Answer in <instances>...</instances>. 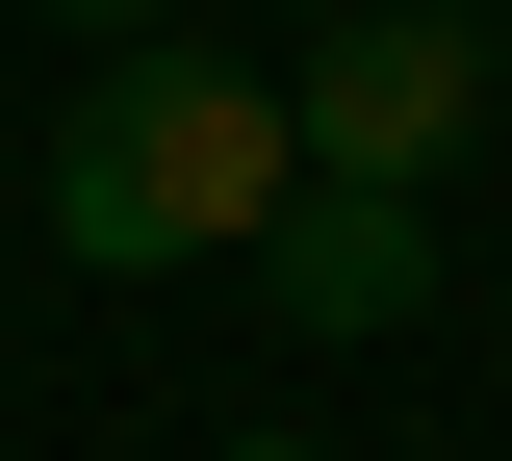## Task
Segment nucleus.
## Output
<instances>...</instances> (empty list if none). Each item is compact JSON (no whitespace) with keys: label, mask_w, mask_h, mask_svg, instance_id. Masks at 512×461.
Returning a JSON list of instances; mask_svg holds the SVG:
<instances>
[{"label":"nucleus","mask_w":512,"mask_h":461,"mask_svg":"<svg viewBox=\"0 0 512 461\" xmlns=\"http://www.w3.org/2000/svg\"><path fill=\"white\" fill-rule=\"evenodd\" d=\"M282 205H308V129H282V77H231V52H128L52 129V257L77 282L231 257V231H282Z\"/></svg>","instance_id":"nucleus-1"},{"label":"nucleus","mask_w":512,"mask_h":461,"mask_svg":"<svg viewBox=\"0 0 512 461\" xmlns=\"http://www.w3.org/2000/svg\"><path fill=\"white\" fill-rule=\"evenodd\" d=\"M282 129H308V180H359V205H410L461 129H487V26L461 0H359L308 77H282Z\"/></svg>","instance_id":"nucleus-2"},{"label":"nucleus","mask_w":512,"mask_h":461,"mask_svg":"<svg viewBox=\"0 0 512 461\" xmlns=\"http://www.w3.org/2000/svg\"><path fill=\"white\" fill-rule=\"evenodd\" d=\"M256 282H282L308 333H410V308H436V231H410V205H359V180H308L282 231H256Z\"/></svg>","instance_id":"nucleus-3"},{"label":"nucleus","mask_w":512,"mask_h":461,"mask_svg":"<svg viewBox=\"0 0 512 461\" xmlns=\"http://www.w3.org/2000/svg\"><path fill=\"white\" fill-rule=\"evenodd\" d=\"M77 26H128V52H154V0H77Z\"/></svg>","instance_id":"nucleus-4"},{"label":"nucleus","mask_w":512,"mask_h":461,"mask_svg":"<svg viewBox=\"0 0 512 461\" xmlns=\"http://www.w3.org/2000/svg\"><path fill=\"white\" fill-rule=\"evenodd\" d=\"M231 461H308V436H231Z\"/></svg>","instance_id":"nucleus-5"}]
</instances>
